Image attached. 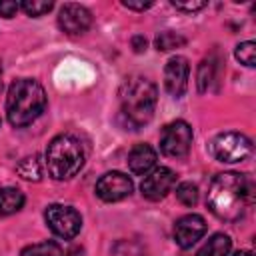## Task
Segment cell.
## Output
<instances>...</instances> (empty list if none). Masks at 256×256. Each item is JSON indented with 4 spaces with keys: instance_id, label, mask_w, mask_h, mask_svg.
<instances>
[{
    "instance_id": "6da1fadb",
    "label": "cell",
    "mask_w": 256,
    "mask_h": 256,
    "mask_svg": "<svg viewBox=\"0 0 256 256\" xmlns=\"http://www.w3.org/2000/svg\"><path fill=\"white\" fill-rule=\"evenodd\" d=\"M250 200H252L250 180L238 172H222L212 180L206 204L216 218L234 222L244 216Z\"/></svg>"
},
{
    "instance_id": "7a4b0ae2",
    "label": "cell",
    "mask_w": 256,
    "mask_h": 256,
    "mask_svg": "<svg viewBox=\"0 0 256 256\" xmlns=\"http://www.w3.org/2000/svg\"><path fill=\"white\" fill-rule=\"evenodd\" d=\"M46 108V92L32 78L12 82L6 98V114L12 126L22 128L32 124Z\"/></svg>"
},
{
    "instance_id": "3957f363",
    "label": "cell",
    "mask_w": 256,
    "mask_h": 256,
    "mask_svg": "<svg viewBox=\"0 0 256 256\" xmlns=\"http://www.w3.org/2000/svg\"><path fill=\"white\" fill-rule=\"evenodd\" d=\"M156 100V86L142 76L128 78L120 88V110L132 126H144L152 120Z\"/></svg>"
},
{
    "instance_id": "277c9868",
    "label": "cell",
    "mask_w": 256,
    "mask_h": 256,
    "mask_svg": "<svg viewBox=\"0 0 256 256\" xmlns=\"http://www.w3.org/2000/svg\"><path fill=\"white\" fill-rule=\"evenodd\" d=\"M82 164H84V148L78 138L70 134H60L48 144L46 166H48V174L54 180H68L76 176Z\"/></svg>"
},
{
    "instance_id": "5b68a950",
    "label": "cell",
    "mask_w": 256,
    "mask_h": 256,
    "mask_svg": "<svg viewBox=\"0 0 256 256\" xmlns=\"http://www.w3.org/2000/svg\"><path fill=\"white\" fill-rule=\"evenodd\" d=\"M252 152V142L240 132H222L212 140V154L220 162H242Z\"/></svg>"
},
{
    "instance_id": "8992f818",
    "label": "cell",
    "mask_w": 256,
    "mask_h": 256,
    "mask_svg": "<svg viewBox=\"0 0 256 256\" xmlns=\"http://www.w3.org/2000/svg\"><path fill=\"white\" fill-rule=\"evenodd\" d=\"M44 218H46L48 228H50L56 236H60V238H64V240L74 238V236L80 232V228H82V218H80V214H78L72 206L52 204V206L46 208Z\"/></svg>"
},
{
    "instance_id": "52a82bcc",
    "label": "cell",
    "mask_w": 256,
    "mask_h": 256,
    "mask_svg": "<svg viewBox=\"0 0 256 256\" xmlns=\"http://www.w3.org/2000/svg\"><path fill=\"white\" fill-rule=\"evenodd\" d=\"M192 144V128L184 120L170 122L160 136V150L170 158H182L188 154Z\"/></svg>"
},
{
    "instance_id": "ba28073f",
    "label": "cell",
    "mask_w": 256,
    "mask_h": 256,
    "mask_svg": "<svg viewBox=\"0 0 256 256\" xmlns=\"http://www.w3.org/2000/svg\"><path fill=\"white\" fill-rule=\"evenodd\" d=\"M132 180L122 172H106L96 182V196L104 202H118L132 194Z\"/></svg>"
},
{
    "instance_id": "9c48e42d",
    "label": "cell",
    "mask_w": 256,
    "mask_h": 256,
    "mask_svg": "<svg viewBox=\"0 0 256 256\" xmlns=\"http://www.w3.org/2000/svg\"><path fill=\"white\" fill-rule=\"evenodd\" d=\"M174 184H176V174L170 168L160 166V168H154L152 172L146 174V178L140 184V190H142L144 198L156 202V200H162L172 190Z\"/></svg>"
},
{
    "instance_id": "30bf717a",
    "label": "cell",
    "mask_w": 256,
    "mask_h": 256,
    "mask_svg": "<svg viewBox=\"0 0 256 256\" xmlns=\"http://www.w3.org/2000/svg\"><path fill=\"white\" fill-rule=\"evenodd\" d=\"M90 24H92V14L88 8L80 4H64L60 8L58 26L62 32L70 36H78V34H84L90 28Z\"/></svg>"
},
{
    "instance_id": "8fae6325",
    "label": "cell",
    "mask_w": 256,
    "mask_h": 256,
    "mask_svg": "<svg viewBox=\"0 0 256 256\" xmlns=\"http://www.w3.org/2000/svg\"><path fill=\"white\" fill-rule=\"evenodd\" d=\"M188 76H190V66L184 56H174L168 60L164 68V86L166 90L174 96L180 98L188 90Z\"/></svg>"
},
{
    "instance_id": "7c38bea8",
    "label": "cell",
    "mask_w": 256,
    "mask_h": 256,
    "mask_svg": "<svg viewBox=\"0 0 256 256\" xmlns=\"http://www.w3.org/2000/svg\"><path fill=\"white\" fill-rule=\"evenodd\" d=\"M206 232V222L200 214H186L174 224V240L180 248L194 246Z\"/></svg>"
},
{
    "instance_id": "4fadbf2b",
    "label": "cell",
    "mask_w": 256,
    "mask_h": 256,
    "mask_svg": "<svg viewBox=\"0 0 256 256\" xmlns=\"http://www.w3.org/2000/svg\"><path fill=\"white\" fill-rule=\"evenodd\" d=\"M128 166L134 174H148L156 166V150L150 144H136L128 154Z\"/></svg>"
},
{
    "instance_id": "5bb4252c",
    "label": "cell",
    "mask_w": 256,
    "mask_h": 256,
    "mask_svg": "<svg viewBox=\"0 0 256 256\" xmlns=\"http://www.w3.org/2000/svg\"><path fill=\"white\" fill-rule=\"evenodd\" d=\"M24 206V194L18 188H0V216H10Z\"/></svg>"
},
{
    "instance_id": "9a60e30c",
    "label": "cell",
    "mask_w": 256,
    "mask_h": 256,
    "mask_svg": "<svg viewBox=\"0 0 256 256\" xmlns=\"http://www.w3.org/2000/svg\"><path fill=\"white\" fill-rule=\"evenodd\" d=\"M230 248H232L230 236H226V234H214V236L198 250L196 256H228Z\"/></svg>"
},
{
    "instance_id": "2e32d148",
    "label": "cell",
    "mask_w": 256,
    "mask_h": 256,
    "mask_svg": "<svg viewBox=\"0 0 256 256\" xmlns=\"http://www.w3.org/2000/svg\"><path fill=\"white\" fill-rule=\"evenodd\" d=\"M18 174L24 178V180H32V182H38L40 176H42V168H40V160L38 156H26L20 164H18Z\"/></svg>"
},
{
    "instance_id": "e0dca14e",
    "label": "cell",
    "mask_w": 256,
    "mask_h": 256,
    "mask_svg": "<svg viewBox=\"0 0 256 256\" xmlns=\"http://www.w3.org/2000/svg\"><path fill=\"white\" fill-rule=\"evenodd\" d=\"M20 256H62V250L56 242H38L26 246Z\"/></svg>"
},
{
    "instance_id": "ac0fdd59",
    "label": "cell",
    "mask_w": 256,
    "mask_h": 256,
    "mask_svg": "<svg viewBox=\"0 0 256 256\" xmlns=\"http://www.w3.org/2000/svg\"><path fill=\"white\" fill-rule=\"evenodd\" d=\"M234 56H236V60H238L240 64H244V66H254V62H256V44H254L252 40L238 44Z\"/></svg>"
},
{
    "instance_id": "d6986e66",
    "label": "cell",
    "mask_w": 256,
    "mask_h": 256,
    "mask_svg": "<svg viewBox=\"0 0 256 256\" xmlns=\"http://www.w3.org/2000/svg\"><path fill=\"white\" fill-rule=\"evenodd\" d=\"M182 44H186V40L176 32H160V36H156V48L162 50V52L174 50Z\"/></svg>"
},
{
    "instance_id": "ffe728a7",
    "label": "cell",
    "mask_w": 256,
    "mask_h": 256,
    "mask_svg": "<svg viewBox=\"0 0 256 256\" xmlns=\"http://www.w3.org/2000/svg\"><path fill=\"white\" fill-rule=\"evenodd\" d=\"M214 72H216V64L212 60H204L198 68V88L200 92H206L214 80Z\"/></svg>"
},
{
    "instance_id": "44dd1931",
    "label": "cell",
    "mask_w": 256,
    "mask_h": 256,
    "mask_svg": "<svg viewBox=\"0 0 256 256\" xmlns=\"http://www.w3.org/2000/svg\"><path fill=\"white\" fill-rule=\"evenodd\" d=\"M176 198L184 204V206H194L198 202V188L192 182H182L176 188Z\"/></svg>"
},
{
    "instance_id": "7402d4cb",
    "label": "cell",
    "mask_w": 256,
    "mask_h": 256,
    "mask_svg": "<svg viewBox=\"0 0 256 256\" xmlns=\"http://www.w3.org/2000/svg\"><path fill=\"white\" fill-rule=\"evenodd\" d=\"M52 6H54L52 2H44V0H24V2L20 4V8H22L28 16H34V18L48 14V12L52 10Z\"/></svg>"
},
{
    "instance_id": "603a6c76",
    "label": "cell",
    "mask_w": 256,
    "mask_h": 256,
    "mask_svg": "<svg viewBox=\"0 0 256 256\" xmlns=\"http://www.w3.org/2000/svg\"><path fill=\"white\" fill-rule=\"evenodd\" d=\"M172 6L182 10V12H194V10H200L206 6V2H200V0H192V2H178V0H172Z\"/></svg>"
},
{
    "instance_id": "cb8c5ba5",
    "label": "cell",
    "mask_w": 256,
    "mask_h": 256,
    "mask_svg": "<svg viewBox=\"0 0 256 256\" xmlns=\"http://www.w3.org/2000/svg\"><path fill=\"white\" fill-rule=\"evenodd\" d=\"M18 8H20L18 2H12V0L0 2V16H4V18H12V16L18 12Z\"/></svg>"
},
{
    "instance_id": "d4e9b609",
    "label": "cell",
    "mask_w": 256,
    "mask_h": 256,
    "mask_svg": "<svg viewBox=\"0 0 256 256\" xmlns=\"http://www.w3.org/2000/svg\"><path fill=\"white\" fill-rule=\"evenodd\" d=\"M126 8H132V10H146L152 6V2H132V0H124L122 2Z\"/></svg>"
},
{
    "instance_id": "484cf974",
    "label": "cell",
    "mask_w": 256,
    "mask_h": 256,
    "mask_svg": "<svg viewBox=\"0 0 256 256\" xmlns=\"http://www.w3.org/2000/svg\"><path fill=\"white\" fill-rule=\"evenodd\" d=\"M132 46H134V52L146 50V38H144V36H134V38H132Z\"/></svg>"
},
{
    "instance_id": "4316f807",
    "label": "cell",
    "mask_w": 256,
    "mask_h": 256,
    "mask_svg": "<svg viewBox=\"0 0 256 256\" xmlns=\"http://www.w3.org/2000/svg\"><path fill=\"white\" fill-rule=\"evenodd\" d=\"M234 256H252V252H248V250H238Z\"/></svg>"
},
{
    "instance_id": "83f0119b",
    "label": "cell",
    "mask_w": 256,
    "mask_h": 256,
    "mask_svg": "<svg viewBox=\"0 0 256 256\" xmlns=\"http://www.w3.org/2000/svg\"><path fill=\"white\" fill-rule=\"evenodd\" d=\"M0 92H2V62H0Z\"/></svg>"
}]
</instances>
